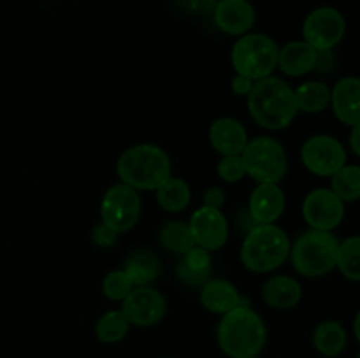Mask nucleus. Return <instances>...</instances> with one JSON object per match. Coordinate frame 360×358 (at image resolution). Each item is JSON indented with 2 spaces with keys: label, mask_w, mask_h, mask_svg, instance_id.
<instances>
[{
  "label": "nucleus",
  "mask_w": 360,
  "mask_h": 358,
  "mask_svg": "<svg viewBox=\"0 0 360 358\" xmlns=\"http://www.w3.org/2000/svg\"><path fill=\"white\" fill-rule=\"evenodd\" d=\"M141 195L137 190L116 183L105 190L101 202V221L118 234L132 230L141 218Z\"/></svg>",
  "instance_id": "obj_8"
},
{
  "label": "nucleus",
  "mask_w": 360,
  "mask_h": 358,
  "mask_svg": "<svg viewBox=\"0 0 360 358\" xmlns=\"http://www.w3.org/2000/svg\"><path fill=\"white\" fill-rule=\"evenodd\" d=\"M158 242L164 249L172 255H185L188 249L195 246L192 234H190L188 221L167 220L158 230Z\"/></svg>",
  "instance_id": "obj_26"
},
{
  "label": "nucleus",
  "mask_w": 360,
  "mask_h": 358,
  "mask_svg": "<svg viewBox=\"0 0 360 358\" xmlns=\"http://www.w3.org/2000/svg\"><path fill=\"white\" fill-rule=\"evenodd\" d=\"M200 304L206 311L220 316L227 314L239 305H245V307L250 305L246 298L239 293L238 286L221 277H211L200 286Z\"/></svg>",
  "instance_id": "obj_17"
},
{
  "label": "nucleus",
  "mask_w": 360,
  "mask_h": 358,
  "mask_svg": "<svg viewBox=\"0 0 360 358\" xmlns=\"http://www.w3.org/2000/svg\"><path fill=\"white\" fill-rule=\"evenodd\" d=\"M285 193L276 183H260L248 200V211L259 225L276 223L285 211Z\"/></svg>",
  "instance_id": "obj_16"
},
{
  "label": "nucleus",
  "mask_w": 360,
  "mask_h": 358,
  "mask_svg": "<svg viewBox=\"0 0 360 358\" xmlns=\"http://www.w3.org/2000/svg\"><path fill=\"white\" fill-rule=\"evenodd\" d=\"M313 347L320 357L336 358L345 351L348 343L347 329L336 319L320 321L313 330Z\"/></svg>",
  "instance_id": "obj_22"
},
{
  "label": "nucleus",
  "mask_w": 360,
  "mask_h": 358,
  "mask_svg": "<svg viewBox=\"0 0 360 358\" xmlns=\"http://www.w3.org/2000/svg\"><path fill=\"white\" fill-rule=\"evenodd\" d=\"M246 100L252 119L266 130L287 128L299 114L294 88L278 76L255 81Z\"/></svg>",
  "instance_id": "obj_1"
},
{
  "label": "nucleus",
  "mask_w": 360,
  "mask_h": 358,
  "mask_svg": "<svg viewBox=\"0 0 360 358\" xmlns=\"http://www.w3.org/2000/svg\"><path fill=\"white\" fill-rule=\"evenodd\" d=\"M118 232L109 228L108 225L98 221L94 228H91V242L98 248H112L118 242Z\"/></svg>",
  "instance_id": "obj_33"
},
{
  "label": "nucleus",
  "mask_w": 360,
  "mask_h": 358,
  "mask_svg": "<svg viewBox=\"0 0 360 358\" xmlns=\"http://www.w3.org/2000/svg\"><path fill=\"white\" fill-rule=\"evenodd\" d=\"M123 269L136 286H151L160 276V260L150 249H136L127 256Z\"/></svg>",
  "instance_id": "obj_23"
},
{
  "label": "nucleus",
  "mask_w": 360,
  "mask_h": 358,
  "mask_svg": "<svg viewBox=\"0 0 360 358\" xmlns=\"http://www.w3.org/2000/svg\"><path fill=\"white\" fill-rule=\"evenodd\" d=\"M250 358H260V354H259V357H250Z\"/></svg>",
  "instance_id": "obj_40"
},
{
  "label": "nucleus",
  "mask_w": 360,
  "mask_h": 358,
  "mask_svg": "<svg viewBox=\"0 0 360 358\" xmlns=\"http://www.w3.org/2000/svg\"><path fill=\"white\" fill-rule=\"evenodd\" d=\"M157 202L167 213H181L190 206L192 200V190L190 185L181 178H171L165 183H162L157 190Z\"/></svg>",
  "instance_id": "obj_25"
},
{
  "label": "nucleus",
  "mask_w": 360,
  "mask_h": 358,
  "mask_svg": "<svg viewBox=\"0 0 360 358\" xmlns=\"http://www.w3.org/2000/svg\"><path fill=\"white\" fill-rule=\"evenodd\" d=\"M220 0H176V6L186 14L192 16H206V14H213L214 7Z\"/></svg>",
  "instance_id": "obj_32"
},
{
  "label": "nucleus",
  "mask_w": 360,
  "mask_h": 358,
  "mask_svg": "<svg viewBox=\"0 0 360 358\" xmlns=\"http://www.w3.org/2000/svg\"><path fill=\"white\" fill-rule=\"evenodd\" d=\"M347 160L348 154L341 140L327 133L308 137L301 146L302 165L319 178H333L343 165H347Z\"/></svg>",
  "instance_id": "obj_9"
},
{
  "label": "nucleus",
  "mask_w": 360,
  "mask_h": 358,
  "mask_svg": "<svg viewBox=\"0 0 360 358\" xmlns=\"http://www.w3.org/2000/svg\"><path fill=\"white\" fill-rule=\"evenodd\" d=\"M347 204L330 188H315L302 200V218L313 230L334 232L345 220Z\"/></svg>",
  "instance_id": "obj_11"
},
{
  "label": "nucleus",
  "mask_w": 360,
  "mask_h": 358,
  "mask_svg": "<svg viewBox=\"0 0 360 358\" xmlns=\"http://www.w3.org/2000/svg\"><path fill=\"white\" fill-rule=\"evenodd\" d=\"M120 183L137 192H155L172 175L167 151L157 144H136L120 154L116 161Z\"/></svg>",
  "instance_id": "obj_3"
},
{
  "label": "nucleus",
  "mask_w": 360,
  "mask_h": 358,
  "mask_svg": "<svg viewBox=\"0 0 360 358\" xmlns=\"http://www.w3.org/2000/svg\"><path fill=\"white\" fill-rule=\"evenodd\" d=\"M167 298L153 286H136L122 302V311L132 326L158 325L167 314Z\"/></svg>",
  "instance_id": "obj_12"
},
{
  "label": "nucleus",
  "mask_w": 360,
  "mask_h": 358,
  "mask_svg": "<svg viewBox=\"0 0 360 358\" xmlns=\"http://www.w3.org/2000/svg\"><path fill=\"white\" fill-rule=\"evenodd\" d=\"M225 204V192L220 186H211L204 192L202 195V206L214 207V209H221Z\"/></svg>",
  "instance_id": "obj_35"
},
{
  "label": "nucleus",
  "mask_w": 360,
  "mask_h": 358,
  "mask_svg": "<svg viewBox=\"0 0 360 358\" xmlns=\"http://www.w3.org/2000/svg\"><path fill=\"white\" fill-rule=\"evenodd\" d=\"M253 83H255V81L250 79V77L241 76V74H236L231 81V90L234 91L238 97H248V93L253 88Z\"/></svg>",
  "instance_id": "obj_36"
},
{
  "label": "nucleus",
  "mask_w": 360,
  "mask_h": 358,
  "mask_svg": "<svg viewBox=\"0 0 360 358\" xmlns=\"http://www.w3.org/2000/svg\"><path fill=\"white\" fill-rule=\"evenodd\" d=\"M250 137L245 125L231 116L217 118L210 126V142L221 157L241 154L248 144Z\"/></svg>",
  "instance_id": "obj_18"
},
{
  "label": "nucleus",
  "mask_w": 360,
  "mask_h": 358,
  "mask_svg": "<svg viewBox=\"0 0 360 358\" xmlns=\"http://www.w3.org/2000/svg\"><path fill=\"white\" fill-rule=\"evenodd\" d=\"M213 20L218 30L241 37L255 25V9L248 0H220L213 11Z\"/></svg>",
  "instance_id": "obj_14"
},
{
  "label": "nucleus",
  "mask_w": 360,
  "mask_h": 358,
  "mask_svg": "<svg viewBox=\"0 0 360 358\" xmlns=\"http://www.w3.org/2000/svg\"><path fill=\"white\" fill-rule=\"evenodd\" d=\"M330 109L343 125H360V77L345 76L330 88Z\"/></svg>",
  "instance_id": "obj_15"
},
{
  "label": "nucleus",
  "mask_w": 360,
  "mask_h": 358,
  "mask_svg": "<svg viewBox=\"0 0 360 358\" xmlns=\"http://www.w3.org/2000/svg\"><path fill=\"white\" fill-rule=\"evenodd\" d=\"M217 174L225 183H238L246 175L245 161L241 154H229L221 157L217 164Z\"/></svg>",
  "instance_id": "obj_31"
},
{
  "label": "nucleus",
  "mask_w": 360,
  "mask_h": 358,
  "mask_svg": "<svg viewBox=\"0 0 360 358\" xmlns=\"http://www.w3.org/2000/svg\"><path fill=\"white\" fill-rule=\"evenodd\" d=\"M165 358H171V357H165Z\"/></svg>",
  "instance_id": "obj_42"
},
{
  "label": "nucleus",
  "mask_w": 360,
  "mask_h": 358,
  "mask_svg": "<svg viewBox=\"0 0 360 358\" xmlns=\"http://www.w3.org/2000/svg\"><path fill=\"white\" fill-rule=\"evenodd\" d=\"M130 326L132 325L122 309H111L95 323V337L104 344H116L129 336Z\"/></svg>",
  "instance_id": "obj_27"
},
{
  "label": "nucleus",
  "mask_w": 360,
  "mask_h": 358,
  "mask_svg": "<svg viewBox=\"0 0 360 358\" xmlns=\"http://www.w3.org/2000/svg\"><path fill=\"white\" fill-rule=\"evenodd\" d=\"M299 112L319 114L330 105V88L323 81H306L294 88Z\"/></svg>",
  "instance_id": "obj_24"
},
{
  "label": "nucleus",
  "mask_w": 360,
  "mask_h": 358,
  "mask_svg": "<svg viewBox=\"0 0 360 358\" xmlns=\"http://www.w3.org/2000/svg\"><path fill=\"white\" fill-rule=\"evenodd\" d=\"M190 234H192L195 246L218 251L225 246L229 239V221L221 209L200 206L192 213L188 221Z\"/></svg>",
  "instance_id": "obj_13"
},
{
  "label": "nucleus",
  "mask_w": 360,
  "mask_h": 358,
  "mask_svg": "<svg viewBox=\"0 0 360 358\" xmlns=\"http://www.w3.org/2000/svg\"><path fill=\"white\" fill-rule=\"evenodd\" d=\"M290 248V237L276 223L257 225L245 235L239 258L243 267L250 272H273L287 262Z\"/></svg>",
  "instance_id": "obj_4"
},
{
  "label": "nucleus",
  "mask_w": 360,
  "mask_h": 358,
  "mask_svg": "<svg viewBox=\"0 0 360 358\" xmlns=\"http://www.w3.org/2000/svg\"><path fill=\"white\" fill-rule=\"evenodd\" d=\"M348 144L355 157L360 158V125L350 126V137H348Z\"/></svg>",
  "instance_id": "obj_38"
},
{
  "label": "nucleus",
  "mask_w": 360,
  "mask_h": 358,
  "mask_svg": "<svg viewBox=\"0 0 360 358\" xmlns=\"http://www.w3.org/2000/svg\"><path fill=\"white\" fill-rule=\"evenodd\" d=\"M316 60V49L306 41L287 42L278 53V69L290 77H302L313 72Z\"/></svg>",
  "instance_id": "obj_21"
},
{
  "label": "nucleus",
  "mask_w": 360,
  "mask_h": 358,
  "mask_svg": "<svg viewBox=\"0 0 360 358\" xmlns=\"http://www.w3.org/2000/svg\"><path fill=\"white\" fill-rule=\"evenodd\" d=\"M336 55H334V49H322V51H316V60L315 67H313V72L319 74V76H329L336 70Z\"/></svg>",
  "instance_id": "obj_34"
},
{
  "label": "nucleus",
  "mask_w": 360,
  "mask_h": 358,
  "mask_svg": "<svg viewBox=\"0 0 360 358\" xmlns=\"http://www.w3.org/2000/svg\"><path fill=\"white\" fill-rule=\"evenodd\" d=\"M330 190L345 204L360 200V165L347 164L330 178Z\"/></svg>",
  "instance_id": "obj_29"
},
{
  "label": "nucleus",
  "mask_w": 360,
  "mask_h": 358,
  "mask_svg": "<svg viewBox=\"0 0 360 358\" xmlns=\"http://www.w3.org/2000/svg\"><path fill=\"white\" fill-rule=\"evenodd\" d=\"M336 269L345 279L360 283V235H350L340 241Z\"/></svg>",
  "instance_id": "obj_28"
},
{
  "label": "nucleus",
  "mask_w": 360,
  "mask_h": 358,
  "mask_svg": "<svg viewBox=\"0 0 360 358\" xmlns=\"http://www.w3.org/2000/svg\"><path fill=\"white\" fill-rule=\"evenodd\" d=\"M278 53L280 48L273 37L260 32H248L232 46L231 63L236 74L259 81L273 76L278 69Z\"/></svg>",
  "instance_id": "obj_6"
},
{
  "label": "nucleus",
  "mask_w": 360,
  "mask_h": 358,
  "mask_svg": "<svg viewBox=\"0 0 360 358\" xmlns=\"http://www.w3.org/2000/svg\"><path fill=\"white\" fill-rule=\"evenodd\" d=\"M347 21L334 7H316L302 23V41L308 42L316 51L334 49L345 37Z\"/></svg>",
  "instance_id": "obj_10"
},
{
  "label": "nucleus",
  "mask_w": 360,
  "mask_h": 358,
  "mask_svg": "<svg viewBox=\"0 0 360 358\" xmlns=\"http://www.w3.org/2000/svg\"><path fill=\"white\" fill-rule=\"evenodd\" d=\"M176 276L186 286H202L213 276L211 251L200 248V246H193L179 258L178 265H176Z\"/></svg>",
  "instance_id": "obj_20"
},
{
  "label": "nucleus",
  "mask_w": 360,
  "mask_h": 358,
  "mask_svg": "<svg viewBox=\"0 0 360 358\" xmlns=\"http://www.w3.org/2000/svg\"><path fill=\"white\" fill-rule=\"evenodd\" d=\"M357 358H360V351H359V353H357Z\"/></svg>",
  "instance_id": "obj_41"
},
{
  "label": "nucleus",
  "mask_w": 360,
  "mask_h": 358,
  "mask_svg": "<svg viewBox=\"0 0 360 358\" xmlns=\"http://www.w3.org/2000/svg\"><path fill=\"white\" fill-rule=\"evenodd\" d=\"M354 336L360 344V309H359V312L355 314V318H354Z\"/></svg>",
  "instance_id": "obj_39"
},
{
  "label": "nucleus",
  "mask_w": 360,
  "mask_h": 358,
  "mask_svg": "<svg viewBox=\"0 0 360 358\" xmlns=\"http://www.w3.org/2000/svg\"><path fill=\"white\" fill-rule=\"evenodd\" d=\"M134 288L136 284L125 269L111 270L109 274H105L104 281H102V293L112 302H123Z\"/></svg>",
  "instance_id": "obj_30"
},
{
  "label": "nucleus",
  "mask_w": 360,
  "mask_h": 358,
  "mask_svg": "<svg viewBox=\"0 0 360 358\" xmlns=\"http://www.w3.org/2000/svg\"><path fill=\"white\" fill-rule=\"evenodd\" d=\"M236 225H238L239 230L246 235L250 230H253V228H255L259 223L253 220V216L250 214L248 207H243V209L238 211V214H236Z\"/></svg>",
  "instance_id": "obj_37"
},
{
  "label": "nucleus",
  "mask_w": 360,
  "mask_h": 358,
  "mask_svg": "<svg viewBox=\"0 0 360 358\" xmlns=\"http://www.w3.org/2000/svg\"><path fill=\"white\" fill-rule=\"evenodd\" d=\"M217 340L229 358L259 357L267 343V326L262 316L250 305H239L221 316Z\"/></svg>",
  "instance_id": "obj_2"
},
{
  "label": "nucleus",
  "mask_w": 360,
  "mask_h": 358,
  "mask_svg": "<svg viewBox=\"0 0 360 358\" xmlns=\"http://www.w3.org/2000/svg\"><path fill=\"white\" fill-rule=\"evenodd\" d=\"M246 167V175L257 185L276 183L280 185L288 172V157L280 140L269 135H259L250 139L241 153Z\"/></svg>",
  "instance_id": "obj_7"
},
{
  "label": "nucleus",
  "mask_w": 360,
  "mask_h": 358,
  "mask_svg": "<svg viewBox=\"0 0 360 358\" xmlns=\"http://www.w3.org/2000/svg\"><path fill=\"white\" fill-rule=\"evenodd\" d=\"M262 300L266 305L276 311H288L294 309L302 298V286L295 277L287 274H278L269 277L262 284Z\"/></svg>",
  "instance_id": "obj_19"
},
{
  "label": "nucleus",
  "mask_w": 360,
  "mask_h": 358,
  "mask_svg": "<svg viewBox=\"0 0 360 358\" xmlns=\"http://www.w3.org/2000/svg\"><path fill=\"white\" fill-rule=\"evenodd\" d=\"M338 248L340 239L334 235V232L309 228L295 239L288 260L299 276L316 279L336 269Z\"/></svg>",
  "instance_id": "obj_5"
}]
</instances>
